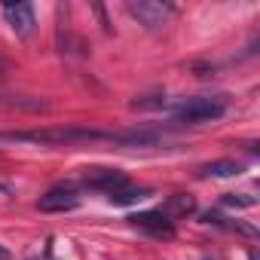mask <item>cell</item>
<instances>
[{"mask_svg":"<svg viewBox=\"0 0 260 260\" xmlns=\"http://www.w3.org/2000/svg\"><path fill=\"white\" fill-rule=\"evenodd\" d=\"M122 144L125 135L98 132V128L80 125H58V128H25V132H0V144H37V147H71V144Z\"/></svg>","mask_w":260,"mask_h":260,"instance_id":"1","label":"cell"},{"mask_svg":"<svg viewBox=\"0 0 260 260\" xmlns=\"http://www.w3.org/2000/svg\"><path fill=\"white\" fill-rule=\"evenodd\" d=\"M226 113V98H190L184 101L178 110H175V122H184V125H202V122H214Z\"/></svg>","mask_w":260,"mask_h":260,"instance_id":"2","label":"cell"},{"mask_svg":"<svg viewBox=\"0 0 260 260\" xmlns=\"http://www.w3.org/2000/svg\"><path fill=\"white\" fill-rule=\"evenodd\" d=\"M125 10H128V16H135L138 25H144L147 31H162V25L175 13L172 4H159V0H128Z\"/></svg>","mask_w":260,"mask_h":260,"instance_id":"3","label":"cell"},{"mask_svg":"<svg viewBox=\"0 0 260 260\" xmlns=\"http://www.w3.org/2000/svg\"><path fill=\"white\" fill-rule=\"evenodd\" d=\"M135 226H141V230H147L150 236H175V220L159 208V211H138V214H132L128 217Z\"/></svg>","mask_w":260,"mask_h":260,"instance_id":"4","label":"cell"},{"mask_svg":"<svg viewBox=\"0 0 260 260\" xmlns=\"http://www.w3.org/2000/svg\"><path fill=\"white\" fill-rule=\"evenodd\" d=\"M4 16L10 22V28L19 34V37H31L34 34V7L31 4H4Z\"/></svg>","mask_w":260,"mask_h":260,"instance_id":"5","label":"cell"},{"mask_svg":"<svg viewBox=\"0 0 260 260\" xmlns=\"http://www.w3.org/2000/svg\"><path fill=\"white\" fill-rule=\"evenodd\" d=\"M80 205V196H77V190L74 187H52L46 196H40V202H37V208L40 211H71V208H77Z\"/></svg>","mask_w":260,"mask_h":260,"instance_id":"6","label":"cell"},{"mask_svg":"<svg viewBox=\"0 0 260 260\" xmlns=\"http://www.w3.org/2000/svg\"><path fill=\"white\" fill-rule=\"evenodd\" d=\"M86 187L101 190V193H116L125 187V175L122 172H110V169H98L95 175H86Z\"/></svg>","mask_w":260,"mask_h":260,"instance_id":"7","label":"cell"},{"mask_svg":"<svg viewBox=\"0 0 260 260\" xmlns=\"http://www.w3.org/2000/svg\"><path fill=\"white\" fill-rule=\"evenodd\" d=\"M162 211H166V214L175 220V217H181V214H190V211H196V202H193L190 196H172V199H169V205H166Z\"/></svg>","mask_w":260,"mask_h":260,"instance_id":"8","label":"cell"},{"mask_svg":"<svg viewBox=\"0 0 260 260\" xmlns=\"http://www.w3.org/2000/svg\"><path fill=\"white\" fill-rule=\"evenodd\" d=\"M242 169H239V162H233V159H220V162H211V166H205V175H211V178H233V175H239Z\"/></svg>","mask_w":260,"mask_h":260,"instance_id":"9","label":"cell"},{"mask_svg":"<svg viewBox=\"0 0 260 260\" xmlns=\"http://www.w3.org/2000/svg\"><path fill=\"white\" fill-rule=\"evenodd\" d=\"M144 196H147V190H128V187H122V190L110 193V202L113 205H132V202H138Z\"/></svg>","mask_w":260,"mask_h":260,"instance_id":"10","label":"cell"},{"mask_svg":"<svg viewBox=\"0 0 260 260\" xmlns=\"http://www.w3.org/2000/svg\"><path fill=\"white\" fill-rule=\"evenodd\" d=\"M223 205H242V208H248V205H254V199H251V196H245V199H239V196H226Z\"/></svg>","mask_w":260,"mask_h":260,"instance_id":"11","label":"cell"},{"mask_svg":"<svg viewBox=\"0 0 260 260\" xmlns=\"http://www.w3.org/2000/svg\"><path fill=\"white\" fill-rule=\"evenodd\" d=\"M0 260H7V251H4V248H0Z\"/></svg>","mask_w":260,"mask_h":260,"instance_id":"12","label":"cell"}]
</instances>
